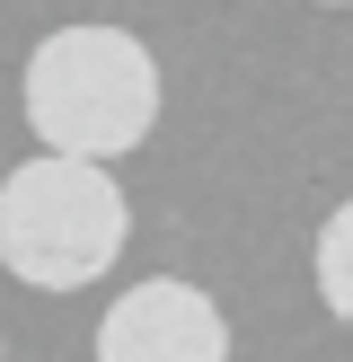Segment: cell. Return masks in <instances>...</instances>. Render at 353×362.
<instances>
[{"label":"cell","instance_id":"cell-5","mask_svg":"<svg viewBox=\"0 0 353 362\" xmlns=\"http://www.w3.org/2000/svg\"><path fill=\"white\" fill-rule=\"evenodd\" d=\"M318 9H353V0H318Z\"/></svg>","mask_w":353,"mask_h":362},{"label":"cell","instance_id":"cell-3","mask_svg":"<svg viewBox=\"0 0 353 362\" xmlns=\"http://www.w3.org/2000/svg\"><path fill=\"white\" fill-rule=\"evenodd\" d=\"M97 362H229V318L203 283L150 274L97 318Z\"/></svg>","mask_w":353,"mask_h":362},{"label":"cell","instance_id":"cell-1","mask_svg":"<svg viewBox=\"0 0 353 362\" xmlns=\"http://www.w3.org/2000/svg\"><path fill=\"white\" fill-rule=\"evenodd\" d=\"M18 106H27L35 141L53 159H88V168H115L124 151L159 133V106H168V80H159V53L141 45L133 27H53L44 45L18 71Z\"/></svg>","mask_w":353,"mask_h":362},{"label":"cell","instance_id":"cell-2","mask_svg":"<svg viewBox=\"0 0 353 362\" xmlns=\"http://www.w3.org/2000/svg\"><path fill=\"white\" fill-rule=\"evenodd\" d=\"M124 239H133V204H124L115 168L35 151L0 177V274L27 283V292H88V283H106Z\"/></svg>","mask_w":353,"mask_h":362},{"label":"cell","instance_id":"cell-4","mask_svg":"<svg viewBox=\"0 0 353 362\" xmlns=\"http://www.w3.org/2000/svg\"><path fill=\"white\" fill-rule=\"evenodd\" d=\"M309 274H318V300H327V318H335V327H353V194L327 212Z\"/></svg>","mask_w":353,"mask_h":362}]
</instances>
